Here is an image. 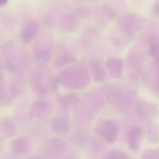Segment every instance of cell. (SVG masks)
<instances>
[{"mask_svg": "<svg viewBox=\"0 0 159 159\" xmlns=\"http://www.w3.org/2000/svg\"><path fill=\"white\" fill-rule=\"evenodd\" d=\"M142 136V132L139 129H133L131 130L128 136V141L130 147L133 150H136L139 146Z\"/></svg>", "mask_w": 159, "mask_h": 159, "instance_id": "4", "label": "cell"}, {"mask_svg": "<svg viewBox=\"0 0 159 159\" xmlns=\"http://www.w3.org/2000/svg\"><path fill=\"white\" fill-rule=\"evenodd\" d=\"M95 133L102 137L108 143L112 144L116 140L118 128L116 124L111 120L105 119L98 122L94 129Z\"/></svg>", "mask_w": 159, "mask_h": 159, "instance_id": "1", "label": "cell"}, {"mask_svg": "<svg viewBox=\"0 0 159 159\" xmlns=\"http://www.w3.org/2000/svg\"><path fill=\"white\" fill-rule=\"evenodd\" d=\"M86 136L85 134L81 133H76L73 136V137H72V141H73L75 145H83L85 144L87 140Z\"/></svg>", "mask_w": 159, "mask_h": 159, "instance_id": "7", "label": "cell"}, {"mask_svg": "<svg viewBox=\"0 0 159 159\" xmlns=\"http://www.w3.org/2000/svg\"><path fill=\"white\" fill-rule=\"evenodd\" d=\"M39 104L38 107L34 109V113L36 116L38 117L43 118L46 116L47 115L49 114L50 111V107L45 102H40Z\"/></svg>", "mask_w": 159, "mask_h": 159, "instance_id": "5", "label": "cell"}, {"mask_svg": "<svg viewBox=\"0 0 159 159\" xmlns=\"http://www.w3.org/2000/svg\"><path fill=\"white\" fill-rule=\"evenodd\" d=\"M103 159H129L126 154L119 150H113L108 153Z\"/></svg>", "mask_w": 159, "mask_h": 159, "instance_id": "6", "label": "cell"}, {"mask_svg": "<svg viewBox=\"0 0 159 159\" xmlns=\"http://www.w3.org/2000/svg\"><path fill=\"white\" fill-rule=\"evenodd\" d=\"M7 2V1L6 0H0V7L4 6Z\"/></svg>", "mask_w": 159, "mask_h": 159, "instance_id": "8", "label": "cell"}, {"mask_svg": "<svg viewBox=\"0 0 159 159\" xmlns=\"http://www.w3.org/2000/svg\"><path fill=\"white\" fill-rule=\"evenodd\" d=\"M70 122L65 117H57L52 121V129L57 133H67L70 131Z\"/></svg>", "mask_w": 159, "mask_h": 159, "instance_id": "3", "label": "cell"}, {"mask_svg": "<svg viewBox=\"0 0 159 159\" xmlns=\"http://www.w3.org/2000/svg\"><path fill=\"white\" fill-rule=\"evenodd\" d=\"M71 158H66V159H71Z\"/></svg>", "mask_w": 159, "mask_h": 159, "instance_id": "9", "label": "cell"}, {"mask_svg": "<svg viewBox=\"0 0 159 159\" xmlns=\"http://www.w3.org/2000/svg\"><path fill=\"white\" fill-rule=\"evenodd\" d=\"M65 150V143L61 139L53 138L48 141L47 144V150L49 156L57 158L61 156Z\"/></svg>", "mask_w": 159, "mask_h": 159, "instance_id": "2", "label": "cell"}]
</instances>
